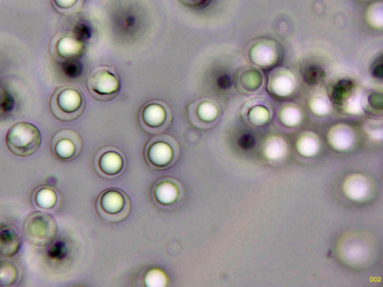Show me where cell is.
<instances>
[{"label": "cell", "instance_id": "12", "mask_svg": "<svg viewBox=\"0 0 383 287\" xmlns=\"http://www.w3.org/2000/svg\"><path fill=\"white\" fill-rule=\"evenodd\" d=\"M19 271L17 266L8 261H0V286L15 285L18 280Z\"/></svg>", "mask_w": 383, "mask_h": 287}, {"label": "cell", "instance_id": "10", "mask_svg": "<svg viewBox=\"0 0 383 287\" xmlns=\"http://www.w3.org/2000/svg\"><path fill=\"white\" fill-rule=\"evenodd\" d=\"M216 109L207 101H195L189 107V116L191 120L197 122H209L213 120L216 116Z\"/></svg>", "mask_w": 383, "mask_h": 287}, {"label": "cell", "instance_id": "11", "mask_svg": "<svg viewBox=\"0 0 383 287\" xmlns=\"http://www.w3.org/2000/svg\"><path fill=\"white\" fill-rule=\"evenodd\" d=\"M122 194L118 192H108L103 194L101 201L103 210L109 214L118 213L124 206Z\"/></svg>", "mask_w": 383, "mask_h": 287}, {"label": "cell", "instance_id": "4", "mask_svg": "<svg viewBox=\"0 0 383 287\" xmlns=\"http://www.w3.org/2000/svg\"><path fill=\"white\" fill-rule=\"evenodd\" d=\"M120 86L117 74L108 67L95 69L90 74L87 81L91 95L100 100H109L114 98Z\"/></svg>", "mask_w": 383, "mask_h": 287}, {"label": "cell", "instance_id": "15", "mask_svg": "<svg viewBox=\"0 0 383 287\" xmlns=\"http://www.w3.org/2000/svg\"><path fill=\"white\" fill-rule=\"evenodd\" d=\"M57 201V194L50 189L44 188L35 194V203L44 209H51Z\"/></svg>", "mask_w": 383, "mask_h": 287}, {"label": "cell", "instance_id": "18", "mask_svg": "<svg viewBox=\"0 0 383 287\" xmlns=\"http://www.w3.org/2000/svg\"><path fill=\"white\" fill-rule=\"evenodd\" d=\"M304 78L309 84L315 85L323 79L324 71L319 68L312 66L307 69Z\"/></svg>", "mask_w": 383, "mask_h": 287}, {"label": "cell", "instance_id": "2", "mask_svg": "<svg viewBox=\"0 0 383 287\" xmlns=\"http://www.w3.org/2000/svg\"><path fill=\"white\" fill-rule=\"evenodd\" d=\"M23 236L30 245L42 247L50 245L57 236L58 226L54 217L42 211L29 214L23 223Z\"/></svg>", "mask_w": 383, "mask_h": 287}, {"label": "cell", "instance_id": "19", "mask_svg": "<svg viewBox=\"0 0 383 287\" xmlns=\"http://www.w3.org/2000/svg\"><path fill=\"white\" fill-rule=\"evenodd\" d=\"M147 281L152 283L151 286H161L164 285L165 279L161 271H152L149 274Z\"/></svg>", "mask_w": 383, "mask_h": 287}, {"label": "cell", "instance_id": "3", "mask_svg": "<svg viewBox=\"0 0 383 287\" xmlns=\"http://www.w3.org/2000/svg\"><path fill=\"white\" fill-rule=\"evenodd\" d=\"M85 107V98L81 91L74 87L64 86L52 93L50 110L61 122H72L81 115Z\"/></svg>", "mask_w": 383, "mask_h": 287}, {"label": "cell", "instance_id": "13", "mask_svg": "<svg viewBox=\"0 0 383 287\" xmlns=\"http://www.w3.org/2000/svg\"><path fill=\"white\" fill-rule=\"evenodd\" d=\"M52 4L59 14L69 16L80 10L83 0H52Z\"/></svg>", "mask_w": 383, "mask_h": 287}, {"label": "cell", "instance_id": "16", "mask_svg": "<svg viewBox=\"0 0 383 287\" xmlns=\"http://www.w3.org/2000/svg\"><path fill=\"white\" fill-rule=\"evenodd\" d=\"M16 101L6 90L0 88V117L11 112L15 107Z\"/></svg>", "mask_w": 383, "mask_h": 287}, {"label": "cell", "instance_id": "8", "mask_svg": "<svg viewBox=\"0 0 383 287\" xmlns=\"http://www.w3.org/2000/svg\"><path fill=\"white\" fill-rule=\"evenodd\" d=\"M22 240L17 228L8 224H0V257H12L21 247Z\"/></svg>", "mask_w": 383, "mask_h": 287}, {"label": "cell", "instance_id": "21", "mask_svg": "<svg viewBox=\"0 0 383 287\" xmlns=\"http://www.w3.org/2000/svg\"><path fill=\"white\" fill-rule=\"evenodd\" d=\"M183 5L190 7H201L205 5L207 0H179Z\"/></svg>", "mask_w": 383, "mask_h": 287}, {"label": "cell", "instance_id": "5", "mask_svg": "<svg viewBox=\"0 0 383 287\" xmlns=\"http://www.w3.org/2000/svg\"><path fill=\"white\" fill-rule=\"evenodd\" d=\"M81 139L74 130L66 129L59 130L52 137L51 149L57 158L67 160L80 149Z\"/></svg>", "mask_w": 383, "mask_h": 287}, {"label": "cell", "instance_id": "7", "mask_svg": "<svg viewBox=\"0 0 383 287\" xmlns=\"http://www.w3.org/2000/svg\"><path fill=\"white\" fill-rule=\"evenodd\" d=\"M168 109L161 102L149 103L140 113L142 125L152 131H158V129L164 127L168 121Z\"/></svg>", "mask_w": 383, "mask_h": 287}, {"label": "cell", "instance_id": "17", "mask_svg": "<svg viewBox=\"0 0 383 287\" xmlns=\"http://www.w3.org/2000/svg\"><path fill=\"white\" fill-rule=\"evenodd\" d=\"M158 199L163 203H169L175 200L176 190L173 185L164 184L158 187L156 191Z\"/></svg>", "mask_w": 383, "mask_h": 287}, {"label": "cell", "instance_id": "1", "mask_svg": "<svg viewBox=\"0 0 383 287\" xmlns=\"http://www.w3.org/2000/svg\"><path fill=\"white\" fill-rule=\"evenodd\" d=\"M42 141L38 128L29 122H21L12 125L6 136L9 151L20 158H28L38 151Z\"/></svg>", "mask_w": 383, "mask_h": 287}, {"label": "cell", "instance_id": "6", "mask_svg": "<svg viewBox=\"0 0 383 287\" xmlns=\"http://www.w3.org/2000/svg\"><path fill=\"white\" fill-rule=\"evenodd\" d=\"M81 44L70 34H63L54 38L50 44L52 56L57 60L68 61L80 53Z\"/></svg>", "mask_w": 383, "mask_h": 287}, {"label": "cell", "instance_id": "14", "mask_svg": "<svg viewBox=\"0 0 383 287\" xmlns=\"http://www.w3.org/2000/svg\"><path fill=\"white\" fill-rule=\"evenodd\" d=\"M101 168L104 172L113 174L120 169L122 160L120 155L114 152H108L105 153L101 159Z\"/></svg>", "mask_w": 383, "mask_h": 287}, {"label": "cell", "instance_id": "20", "mask_svg": "<svg viewBox=\"0 0 383 287\" xmlns=\"http://www.w3.org/2000/svg\"><path fill=\"white\" fill-rule=\"evenodd\" d=\"M239 145L244 150L253 148L255 146V139L253 136L245 134L239 140Z\"/></svg>", "mask_w": 383, "mask_h": 287}, {"label": "cell", "instance_id": "9", "mask_svg": "<svg viewBox=\"0 0 383 287\" xmlns=\"http://www.w3.org/2000/svg\"><path fill=\"white\" fill-rule=\"evenodd\" d=\"M173 156L169 143L164 140L153 142L149 148V158L151 162L159 165L168 163Z\"/></svg>", "mask_w": 383, "mask_h": 287}]
</instances>
